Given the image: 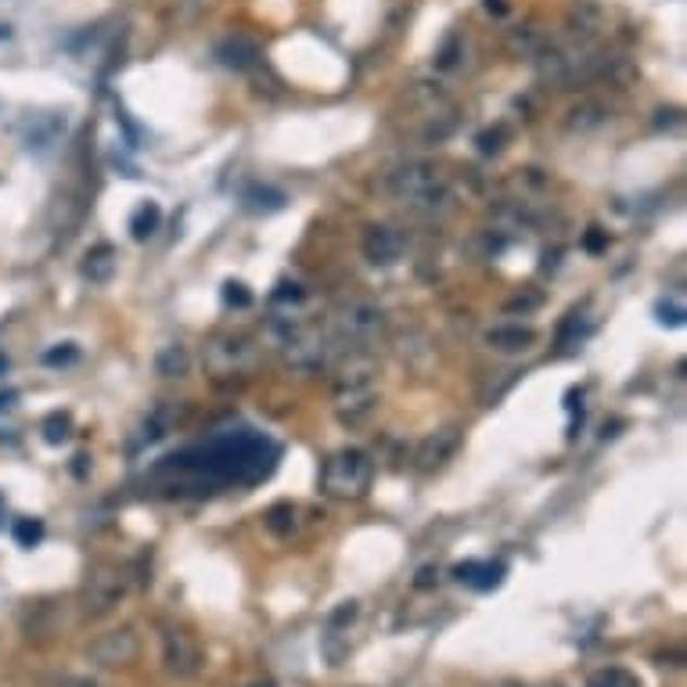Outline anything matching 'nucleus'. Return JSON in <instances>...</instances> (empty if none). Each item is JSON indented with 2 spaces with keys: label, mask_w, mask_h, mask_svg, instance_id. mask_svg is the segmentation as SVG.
<instances>
[{
  "label": "nucleus",
  "mask_w": 687,
  "mask_h": 687,
  "mask_svg": "<svg viewBox=\"0 0 687 687\" xmlns=\"http://www.w3.org/2000/svg\"><path fill=\"white\" fill-rule=\"evenodd\" d=\"M368 472L371 468H368V457L364 454H342L325 468V483L331 494H342V497L360 494V489L368 486Z\"/></svg>",
  "instance_id": "f257e3e1"
},
{
  "label": "nucleus",
  "mask_w": 687,
  "mask_h": 687,
  "mask_svg": "<svg viewBox=\"0 0 687 687\" xmlns=\"http://www.w3.org/2000/svg\"><path fill=\"white\" fill-rule=\"evenodd\" d=\"M504 576V565H489V562H468L457 569V580L468 583V587H475V590H494L497 583Z\"/></svg>",
  "instance_id": "f03ea898"
},
{
  "label": "nucleus",
  "mask_w": 687,
  "mask_h": 687,
  "mask_svg": "<svg viewBox=\"0 0 687 687\" xmlns=\"http://www.w3.org/2000/svg\"><path fill=\"white\" fill-rule=\"evenodd\" d=\"M220 59L227 65H234V68H249L252 62L259 59V51H256V43H252V40L234 37V40H227L224 48H220Z\"/></svg>",
  "instance_id": "7ed1b4c3"
},
{
  "label": "nucleus",
  "mask_w": 687,
  "mask_h": 687,
  "mask_svg": "<svg viewBox=\"0 0 687 687\" xmlns=\"http://www.w3.org/2000/svg\"><path fill=\"white\" fill-rule=\"evenodd\" d=\"M590 687H640L637 677H629L626 670H605L590 680Z\"/></svg>",
  "instance_id": "20e7f679"
},
{
  "label": "nucleus",
  "mask_w": 687,
  "mask_h": 687,
  "mask_svg": "<svg viewBox=\"0 0 687 687\" xmlns=\"http://www.w3.org/2000/svg\"><path fill=\"white\" fill-rule=\"evenodd\" d=\"M155 224H158V209H155V205H148V209L137 213V220H133V234H137V238H148V234L155 231Z\"/></svg>",
  "instance_id": "39448f33"
},
{
  "label": "nucleus",
  "mask_w": 687,
  "mask_h": 687,
  "mask_svg": "<svg viewBox=\"0 0 687 687\" xmlns=\"http://www.w3.org/2000/svg\"><path fill=\"white\" fill-rule=\"evenodd\" d=\"M40 522H18V530H15V536H18V544H37L40 540Z\"/></svg>",
  "instance_id": "423d86ee"
},
{
  "label": "nucleus",
  "mask_w": 687,
  "mask_h": 687,
  "mask_svg": "<svg viewBox=\"0 0 687 687\" xmlns=\"http://www.w3.org/2000/svg\"><path fill=\"white\" fill-rule=\"evenodd\" d=\"M227 303H238V306L249 303V295L242 292V284H227Z\"/></svg>",
  "instance_id": "0eeeda50"
}]
</instances>
